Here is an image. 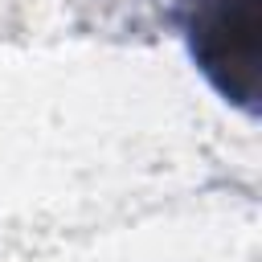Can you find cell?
<instances>
[{
  "mask_svg": "<svg viewBox=\"0 0 262 262\" xmlns=\"http://www.w3.org/2000/svg\"><path fill=\"white\" fill-rule=\"evenodd\" d=\"M184 33L209 82L229 102L250 106L258 82V0H188Z\"/></svg>",
  "mask_w": 262,
  "mask_h": 262,
  "instance_id": "6da1fadb",
  "label": "cell"
}]
</instances>
